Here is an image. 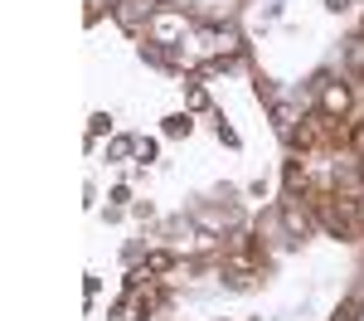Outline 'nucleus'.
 I'll return each mask as SVG.
<instances>
[{
    "label": "nucleus",
    "mask_w": 364,
    "mask_h": 321,
    "mask_svg": "<svg viewBox=\"0 0 364 321\" xmlns=\"http://www.w3.org/2000/svg\"><path fill=\"white\" fill-rule=\"evenodd\" d=\"M316 204H321V219H326L336 233H350V209H345V204H340V209L331 200H316Z\"/></svg>",
    "instance_id": "obj_1"
},
{
    "label": "nucleus",
    "mask_w": 364,
    "mask_h": 321,
    "mask_svg": "<svg viewBox=\"0 0 364 321\" xmlns=\"http://www.w3.org/2000/svg\"><path fill=\"white\" fill-rule=\"evenodd\" d=\"M321 102H326V117H336V112L345 117V107H350V88H345V83H331Z\"/></svg>",
    "instance_id": "obj_2"
},
{
    "label": "nucleus",
    "mask_w": 364,
    "mask_h": 321,
    "mask_svg": "<svg viewBox=\"0 0 364 321\" xmlns=\"http://www.w3.org/2000/svg\"><path fill=\"white\" fill-rule=\"evenodd\" d=\"M340 321H355V307H345V312H340Z\"/></svg>",
    "instance_id": "obj_3"
}]
</instances>
